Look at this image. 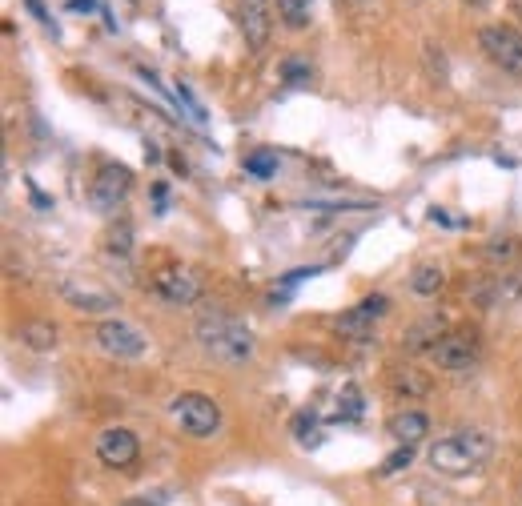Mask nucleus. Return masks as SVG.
<instances>
[{"mask_svg": "<svg viewBox=\"0 0 522 506\" xmlns=\"http://www.w3.org/2000/svg\"><path fill=\"white\" fill-rule=\"evenodd\" d=\"M490 450L494 442L486 434H450V438H438L430 446V466L438 474H450V478H462V474H474L490 462Z\"/></svg>", "mask_w": 522, "mask_h": 506, "instance_id": "obj_1", "label": "nucleus"}, {"mask_svg": "<svg viewBox=\"0 0 522 506\" xmlns=\"http://www.w3.org/2000/svg\"><path fill=\"white\" fill-rule=\"evenodd\" d=\"M197 342L205 354L221 358V362H245L253 354V334L245 330V322H237L233 314H201L197 322Z\"/></svg>", "mask_w": 522, "mask_h": 506, "instance_id": "obj_2", "label": "nucleus"}, {"mask_svg": "<svg viewBox=\"0 0 522 506\" xmlns=\"http://www.w3.org/2000/svg\"><path fill=\"white\" fill-rule=\"evenodd\" d=\"M169 410H173L177 426L185 434H193V438H209L221 426V406L213 398H205V394H177Z\"/></svg>", "mask_w": 522, "mask_h": 506, "instance_id": "obj_3", "label": "nucleus"}, {"mask_svg": "<svg viewBox=\"0 0 522 506\" xmlns=\"http://www.w3.org/2000/svg\"><path fill=\"white\" fill-rule=\"evenodd\" d=\"M478 45L486 49V57L494 65H502L514 77H522V33L518 29H510V25H486L478 33Z\"/></svg>", "mask_w": 522, "mask_h": 506, "instance_id": "obj_4", "label": "nucleus"}, {"mask_svg": "<svg viewBox=\"0 0 522 506\" xmlns=\"http://www.w3.org/2000/svg\"><path fill=\"white\" fill-rule=\"evenodd\" d=\"M237 25L249 49H266L274 37V0H237Z\"/></svg>", "mask_w": 522, "mask_h": 506, "instance_id": "obj_5", "label": "nucleus"}, {"mask_svg": "<svg viewBox=\"0 0 522 506\" xmlns=\"http://www.w3.org/2000/svg\"><path fill=\"white\" fill-rule=\"evenodd\" d=\"M478 354H482V346H478V334H474V330H446V334L438 338V346L430 350V358H434L442 370H466V366L478 362Z\"/></svg>", "mask_w": 522, "mask_h": 506, "instance_id": "obj_6", "label": "nucleus"}, {"mask_svg": "<svg viewBox=\"0 0 522 506\" xmlns=\"http://www.w3.org/2000/svg\"><path fill=\"white\" fill-rule=\"evenodd\" d=\"M153 290L173 306H189L201 298V274L193 266H165V270H157Z\"/></svg>", "mask_w": 522, "mask_h": 506, "instance_id": "obj_7", "label": "nucleus"}, {"mask_svg": "<svg viewBox=\"0 0 522 506\" xmlns=\"http://www.w3.org/2000/svg\"><path fill=\"white\" fill-rule=\"evenodd\" d=\"M97 342H101V350H105V354L125 358V362H133V358H141V354L149 350L145 334H141V330H133V326H129V322H121V318L101 322V326H97Z\"/></svg>", "mask_w": 522, "mask_h": 506, "instance_id": "obj_8", "label": "nucleus"}, {"mask_svg": "<svg viewBox=\"0 0 522 506\" xmlns=\"http://www.w3.org/2000/svg\"><path fill=\"white\" fill-rule=\"evenodd\" d=\"M137 454H141V442H137V434L125 430V426H109V430L97 438V458H101L109 470H129V466L137 462Z\"/></svg>", "mask_w": 522, "mask_h": 506, "instance_id": "obj_9", "label": "nucleus"}, {"mask_svg": "<svg viewBox=\"0 0 522 506\" xmlns=\"http://www.w3.org/2000/svg\"><path fill=\"white\" fill-rule=\"evenodd\" d=\"M129 185H133V173H129L125 165H105V169L93 177L89 197H93V205H97L101 213H113V209L129 197Z\"/></svg>", "mask_w": 522, "mask_h": 506, "instance_id": "obj_10", "label": "nucleus"}, {"mask_svg": "<svg viewBox=\"0 0 522 506\" xmlns=\"http://www.w3.org/2000/svg\"><path fill=\"white\" fill-rule=\"evenodd\" d=\"M386 310H390V298H382V294H374V298H366L362 306H354V310H346L338 322H334V330L338 334H346V338H362L378 318H386Z\"/></svg>", "mask_w": 522, "mask_h": 506, "instance_id": "obj_11", "label": "nucleus"}, {"mask_svg": "<svg viewBox=\"0 0 522 506\" xmlns=\"http://www.w3.org/2000/svg\"><path fill=\"white\" fill-rule=\"evenodd\" d=\"M61 298H65L73 310H85V314L117 310V294H109V290H93V286H81V282H61Z\"/></svg>", "mask_w": 522, "mask_h": 506, "instance_id": "obj_12", "label": "nucleus"}, {"mask_svg": "<svg viewBox=\"0 0 522 506\" xmlns=\"http://www.w3.org/2000/svg\"><path fill=\"white\" fill-rule=\"evenodd\" d=\"M426 430H430V422H426L422 410H398V414L390 418V434H394L398 446H414V442H422Z\"/></svg>", "mask_w": 522, "mask_h": 506, "instance_id": "obj_13", "label": "nucleus"}, {"mask_svg": "<svg viewBox=\"0 0 522 506\" xmlns=\"http://www.w3.org/2000/svg\"><path fill=\"white\" fill-rule=\"evenodd\" d=\"M442 334H446V322H442V318H426V322H418V326H410V330H406L402 346H406V350H414V354H418V350H434Z\"/></svg>", "mask_w": 522, "mask_h": 506, "instance_id": "obj_14", "label": "nucleus"}, {"mask_svg": "<svg viewBox=\"0 0 522 506\" xmlns=\"http://www.w3.org/2000/svg\"><path fill=\"white\" fill-rule=\"evenodd\" d=\"M442 286H446V274H442L434 262H422V266H414V274H410V290H414L418 298H434Z\"/></svg>", "mask_w": 522, "mask_h": 506, "instance_id": "obj_15", "label": "nucleus"}, {"mask_svg": "<svg viewBox=\"0 0 522 506\" xmlns=\"http://www.w3.org/2000/svg\"><path fill=\"white\" fill-rule=\"evenodd\" d=\"M514 298H522V274H506V278L486 282V294H482V302H486V306L514 302Z\"/></svg>", "mask_w": 522, "mask_h": 506, "instance_id": "obj_16", "label": "nucleus"}, {"mask_svg": "<svg viewBox=\"0 0 522 506\" xmlns=\"http://www.w3.org/2000/svg\"><path fill=\"white\" fill-rule=\"evenodd\" d=\"M21 338H25V346H33V350H53L57 346V326L53 322H29L25 330H21Z\"/></svg>", "mask_w": 522, "mask_h": 506, "instance_id": "obj_17", "label": "nucleus"}, {"mask_svg": "<svg viewBox=\"0 0 522 506\" xmlns=\"http://www.w3.org/2000/svg\"><path fill=\"white\" fill-rule=\"evenodd\" d=\"M278 17L286 29H306L310 25V5H302V0H278Z\"/></svg>", "mask_w": 522, "mask_h": 506, "instance_id": "obj_18", "label": "nucleus"}, {"mask_svg": "<svg viewBox=\"0 0 522 506\" xmlns=\"http://www.w3.org/2000/svg\"><path fill=\"white\" fill-rule=\"evenodd\" d=\"M105 245H109V253H113V258H129V245H133V229L121 221V225H113L109 229V237H105Z\"/></svg>", "mask_w": 522, "mask_h": 506, "instance_id": "obj_19", "label": "nucleus"}, {"mask_svg": "<svg viewBox=\"0 0 522 506\" xmlns=\"http://www.w3.org/2000/svg\"><path fill=\"white\" fill-rule=\"evenodd\" d=\"M338 418H346V422H358V418H362V394H358L354 386L342 390V398H338Z\"/></svg>", "mask_w": 522, "mask_h": 506, "instance_id": "obj_20", "label": "nucleus"}, {"mask_svg": "<svg viewBox=\"0 0 522 506\" xmlns=\"http://www.w3.org/2000/svg\"><path fill=\"white\" fill-rule=\"evenodd\" d=\"M274 169H278V153H266V149L245 161V173H253V177H270Z\"/></svg>", "mask_w": 522, "mask_h": 506, "instance_id": "obj_21", "label": "nucleus"}, {"mask_svg": "<svg viewBox=\"0 0 522 506\" xmlns=\"http://www.w3.org/2000/svg\"><path fill=\"white\" fill-rule=\"evenodd\" d=\"M282 77H286L290 85H306V81H310V65H306L302 57H290V61L282 65Z\"/></svg>", "mask_w": 522, "mask_h": 506, "instance_id": "obj_22", "label": "nucleus"}, {"mask_svg": "<svg viewBox=\"0 0 522 506\" xmlns=\"http://www.w3.org/2000/svg\"><path fill=\"white\" fill-rule=\"evenodd\" d=\"M410 458H414V446H398V450L386 458V466H382V478H390V474H398L402 466H410Z\"/></svg>", "mask_w": 522, "mask_h": 506, "instance_id": "obj_23", "label": "nucleus"}, {"mask_svg": "<svg viewBox=\"0 0 522 506\" xmlns=\"http://www.w3.org/2000/svg\"><path fill=\"white\" fill-rule=\"evenodd\" d=\"M394 386H398V390H410V394H426V390H430V382H426L422 374H414V370H410V374H398Z\"/></svg>", "mask_w": 522, "mask_h": 506, "instance_id": "obj_24", "label": "nucleus"}, {"mask_svg": "<svg viewBox=\"0 0 522 506\" xmlns=\"http://www.w3.org/2000/svg\"><path fill=\"white\" fill-rule=\"evenodd\" d=\"M294 430H298V438H302L306 446H318V430H314V414H298V422H294Z\"/></svg>", "mask_w": 522, "mask_h": 506, "instance_id": "obj_25", "label": "nucleus"}, {"mask_svg": "<svg viewBox=\"0 0 522 506\" xmlns=\"http://www.w3.org/2000/svg\"><path fill=\"white\" fill-rule=\"evenodd\" d=\"M69 9H73V13H93L97 0H69Z\"/></svg>", "mask_w": 522, "mask_h": 506, "instance_id": "obj_26", "label": "nucleus"}, {"mask_svg": "<svg viewBox=\"0 0 522 506\" xmlns=\"http://www.w3.org/2000/svg\"><path fill=\"white\" fill-rule=\"evenodd\" d=\"M29 9H33V13H37V17L45 21V25H53V21H49V13H45V5H41V0H29Z\"/></svg>", "mask_w": 522, "mask_h": 506, "instance_id": "obj_27", "label": "nucleus"}, {"mask_svg": "<svg viewBox=\"0 0 522 506\" xmlns=\"http://www.w3.org/2000/svg\"><path fill=\"white\" fill-rule=\"evenodd\" d=\"M125 506H157V502H145V498H129Z\"/></svg>", "mask_w": 522, "mask_h": 506, "instance_id": "obj_28", "label": "nucleus"}, {"mask_svg": "<svg viewBox=\"0 0 522 506\" xmlns=\"http://www.w3.org/2000/svg\"><path fill=\"white\" fill-rule=\"evenodd\" d=\"M302 5H310V0H302Z\"/></svg>", "mask_w": 522, "mask_h": 506, "instance_id": "obj_29", "label": "nucleus"}]
</instances>
